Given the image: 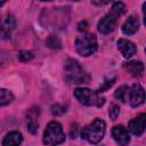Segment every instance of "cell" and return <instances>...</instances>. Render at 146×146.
I'll return each instance as SVG.
<instances>
[{
	"label": "cell",
	"instance_id": "1",
	"mask_svg": "<svg viewBox=\"0 0 146 146\" xmlns=\"http://www.w3.org/2000/svg\"><path fill=\"white\" fill-rule=\"evenodd\" d=\"M125 11V6L123 2H114L110 13L106 14L98 23V30L99 32L104 33V34H108L111 33L115 26H116V23H117V19L119 17L124 14Z\"/></svg>",
	"mask_w": 146,
	"mask_h": 146
},
{
	"label": "cell",
	"instance_id": "2",
	"mask_svg": "<svg viewBox=\"0 0 146 146\" xmlns=\"http://www.w3.org/2000/svg\"><path fill=\"white\" fill-rule=\"evenodd\" d=\"M64 73L66 80L72 83H88L90 81V75L87 71L75 60V59H67L64 64Z\"/></svg>",
	"mask_w": 146,
	"mask_h": 146
},
{
	"label": "cell",
	"instance_id": "3",
	"mask_svg": "<svg viewBox=\"0 0 146 146\" xmlns=\"http://www.w3.org/2000/svg\"><path fill=\"white\" fill-rule=\"evenodd\" d=\"M106 124L100 119H95L90 124L86 125L81 130V138L89 141L90 144L99 143L105 135Z\"/></svg>",
	"mask_w": 146,
	"mask_h": 146
},
{
	"label": "cell",
	"instance_id": "4",
	"mask_svg": "<svg viewBox=\"0 0 146 146\" xmlns=\"http://www.w3.org/2000/svg\"><path fill=\"white\" fill-rule=\"evenodd\" d=\"M74 96L81 104L87 105V106L100 107L105 103L104 97H102L97 91L91 90L89 88H76L74 91Z\"/></svg>",
	"mask_w": 146,
	"mask_h": 146
},
{
	"label": "cell",
	"instance_id": "5",
	"mask_svg": "<svg viewBox=\"0 0 146 146\" xmlns=\"http://www.w3.org/2000/svg\"><path fill=\"white\" fill-rule=\"evenodd\" d=\"M64 140L65 133L62 125L56 121L49 122L43 133V143L48 146H56L64 143Z\"/></svg>",
	"mask_w": 146,
	"mask_h": 146
},
{
	"label": "cell",
	"instance_id": "6",
	"mask_svg": "<svg viewBox=\"0 0 146 146\" xmlns=\"http://www.w3.org/2000/svg\"><path fill=\"white\" fill-rule=\"evenodd\" d=\"M75 49L81 56H90L97 50V38L92 33H86L75 40Z\"/></svg>",
	"mask_w": 146,
	"mask_h": 146
},
{
	"label": "cell",
	"instance_id": "7",
	"mask_svg": "<svg viewBox=\"0 0 146 146\" xmlns=\"http://www.w3.org/2000/svg\"><path fill=\"white\" fill-rule=\"evenodd\" d=\"M15 26H16V21L11 14H5L0 16V38L9 39Z\"/></svg>",
	"mask_w": 146,
	"mask_h": 146
},
{
	"label": "cell",
	"instance_id": "8",
	"mask_svg": "<svg viewBox=\"0 0 146 146\" xmlns=\"http://www.w3.org/2000/svg\"><path fill=\"white\" fill-rule=\"evenodd\" d=\"M127 100L130 103V105L132 107H137V106L141 105L145 100V91H144L143 87L138 83H135L129 89Z\"/></svg>",
	"mask_w": 146,
	"mask_h": 146
},
{
	"label": "cell",
	"instance_id": "9",
	"mask_svg": "<svg viewBox=\"0 0 146 146\" xmlns=\"http://www.w3.org/2000/svg\"><path fill=\"white\" fill-rule=\"evenodd\" d=\"M39 107L33 106L30 108L26 113V121H27V128L31 133H36L39 128Z\"/></svg>",
	"mask_w": 146,
	"mask_h": 146
},
{
	"label": "cell",
	"instance_id": "10",
	"mask_svg": "<svg viewBox=\"0 0 146 146\" xmlns=\"http://www.w3.org/2000/svg\"><path fill=\"white\" fill-rule=\"evenodd\" d=\"M145 121H146V115L144 113L139 114L137 117H135L129 122L128 124L129 131L135 136H141L145 130Z\"/></svg>",
	"mask_w": 146,
	"mask_h": 146
},
{
	"label": "cell",
	"instance_id": "11",
	"mask_svg": "<svg viewBox=\"0 0 146 146\" xmlns=\"http://www.w3.org/2000/svg\"><path fill=\"white\" fill-rule=\"evenodd\" d=\"M112 136L120 146H127L130 143V137L123 125H115L112 129Z\"/></svg>",
	"mask_w": 146,
	"mask_h": 146
},
{
	"label": "cell",
	"instance_id": "12",
	"mask_svg": "<svg viewBox=\"0 0 146 146\" xmlns=\"http://www.w3.org/2000/svg\"><path fill=\"white\" fill-rule=\"evenodd\" d=\"M117 48L124 58H131L137 51L135 43L127 39H120L117 41Z\"/></svg>",
	"mask_w": 146,
	"mask_h": 146
},
{
	"label": "cell",
	"instance_id": "13",
	"mask_svg": "<svg viewBox=\"0 0 146 146\" xmlns=\"http://www.w3.org/2000/svg\"><path fill=\"white\" fill-rule=\"evenodd\" d=\"M123 68L129 73L131 74L132 76H140L144 72V65L141 62H137V60H131V62H128V63H124L123 64Z\"/></svg>",
	"mask_w": 146,
	"mask_h": 146
},
{
	"label": "cell",
	"instance_id": "14",
	"mask_svg": "<svg viewBox=\"0 0 146 146\" xmlns=\"http://www.w3.org/2000/svg\"><path fill=\"white\" fill-rule=\"evenodd\" d=\"M138 27H139V21H138V18L136 16H130L125 21V23L123 24L122 32L125 35H131V34H133V33L137 32Z\"/></svg>",
	"mask_w": 146,
	"mask_h": 146
},
{
	"label": "cell",
	"instance_id": "15",
	"mask_svg": "<svg viewBox=\"0 0 146 146\" xmlns=\"http://www.w3.org/2000/svg\"><path fill=\"white\" fill-rule=\"evenodd\" d=\"M23 141V137L22 133L18 131H10L9 133L6 135L3 141H2V146H19Z\"/></svg>",
	"mask_w": 146,
	"mask_h": 146
},
{
	"label": "cell",
	"instance_id": "16",
	"mask_svg": "<svg viewBox=\"0 0 146 146\" xmlns=\"http://www.w3.org/2000/svg\"><path fill=\"white\" fill-rule=\"evenodd\" d=\"M13 99H14V95L9 90L0 88V106L8 105L9 103L13 102Z\"/></svg>",
	"mask_w": 146,
	"mask_h": 146
},
{
	"label": "cell",
	"instance_id": "17",
	"mask_svg": "<svg viewBox=\"0 0 146 146\" xmlns=\"http://www.w3.org/2000/svg\"><path fill=\"white\" fill-rule=\"evenodd\" d=\"M128 92H129V88L127 86H121L120 88H117L114 92V96L116 99L125 103L127 102V98H128Z\"/></svg>",
	"mask_w": 146,
	"mask_h": 146
},
{
	"label": "cell",
	"instance_id": "18",
	"mask_svg": "<svg viewBox=\"0 0 146 146\" xmlns=\"http://www.w3.org/2000/svg\"><path fill=\"white\" fill-rule=\"evenodd\" d=\"M46 44L51 49H59L60 48V40L57 35L51 34V35L48 36V39L46 41Z\"/></svg>",
	"mask_w": 146,
	"mask_h": 146
},
{
	"label": "cell",
	"instance_id": "19",
	"mask_svg": "<svg viewBox=\"0 0 146 146\" xmlns=\"http://www.w3.org/2000/svg\"><path fill=\"white\" fill-rule=\"evenodd\" d=\"M33 58V54L31 51H27V50H22L19 54H18V59L22 60V62H29Z\"/></svg>",
	"mask_w": 146,
	"mask_h": 146
},
{
	"label": "cell",
	"instance_id": "20",
	"mask_svg": "<svg viewBox=\"0 0 146 146\" xmlns=\"http://www.w3.org/2000/svg\"><path fill=\"white\" fill-rule=\"evenodd\" d=\"M65 112H66L65 107L60 104H55V105L51 106V113L54 115H63Z\"/></svg>",
	"mask_w": 146,
	"mask_h": 146
},
{
	"label": "cell",
	"instance_id": "21",
	"mask_svg": "<svg viewBox=\"0 0 146 146\" xmlns=\"http://www.w3.org/2000/svg\"><path fill=\"white\" fill-rule=\"evenodd\" d=\"M119 113H120V107L117 106V105H115V104H113L112 106H111V108H110V111H108V114H110V117L112 119V120H115L117 116H119Z\"/></svg>",
	"mask_w": 146,
	"mask_h": 146
},
{
	"label": "cell",
	"instance_id": "22",
	"mask_svg": "<svg viewBox=\"0 0 146 146\" xmlns=\"http://www.w3.org/2000/svg\"><path fill=\"white\" fill-rule=\"evenodd\" d=\"M114 81H115V79H112V80H110V81H105V83L97 90V92L99 94V92H103V91H105V90H107L108 88H111L112 86H113V83H114Z\"/></svg>",
	"mask_w": 146,
	"mask_h": 146
},
{
	"label": "cell",
	"instance_id": "23",
	"mask_svg": "<svg viewBox=\"0 0 146 146\" xmlns=\"http://www.w3.org/2000/svg\"><path fill=\"white\" fill-rule=\"evenodd\" d=\"M76 131H78V125L74 123L73 125H72V128H71V131H70V133H71V138H76Z\"/></svg>",
	"mask_w": 146,
	"mask_h": 146
},
{
	"label": "cell",
	"instance_id": "24",
	"mask_svg": "<svg viewBox=\"0 0 146 146\" xmlns=\"http://www.w3.org/2000/svg\"><path fill=\"white\" fill-rule=\"evenodd\" d=\"M87 27H88V24H87V22H81V23H79V25H78V30L79 31H86L87 30Z\"/></svg>",
	"mask_w": 146,
	"mask_h": 146
},
{
	"label": "cell",
	"instance_id": "25",
	"mask_svg": "<svg viewBox=\"0 0 146 146\" xmlns=\"http://www.w3.org/2000/svg\"><path fill=\"white\" fill-rule=\"evenodd\" d=\"M3 3H5V2H3V1H0V7H1V6H2V5H3Z\"/></svg>",
	"mask_w": 146,
	"mask_h": 146
}]
</instances>
